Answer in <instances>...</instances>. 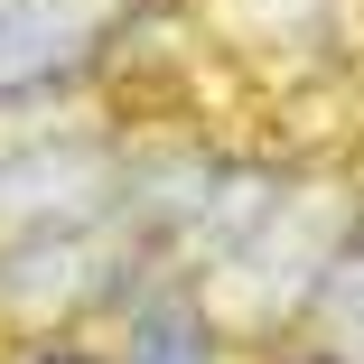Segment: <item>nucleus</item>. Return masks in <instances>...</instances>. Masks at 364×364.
<instances>
[{
    "label": "nucleus",
    "instance_id": "f257e3e1",
    "mask_svg": "<svg viewBox=\"0 0 364 364\" xmlns=\"http://www.w3.org/2000/svg\"><path fill=\"white\" fill-rule=\"evenodd\" d=\"M94 159L85 150H10L0 159V234H75V225H94Z\"/></svg>",
    "mask_w": 364,
    "mask_h": 364
},
{
    "label": "nucleus",
    "instance_id": "f03ea898",
    "mask_svg": "<svg viewBox=\"0 0 364 364\" xmlns=\"http://www.w3.org/2000/svg\"><path fill=\"white\" fill-rule=\"evenodd\" d=\"M94 47V0H0V94L65 75Z\"/></svg>",
    "mask_w": 364,
    "mask_h": 364
},
{
    "label": "nucleus",
    "instance_id": "7ed1b4c3",
    "mask_svg": "<svg viewBox=\"0 0 364 364\" xmlns=\"http://www.w3.org/2000/svg\"><path fill=\"white\" fill-rule=\"evenodd\" d=\"M122 364H215V327L187 289H150L122 327Z\"/></svg>",
    "mask_w": 364,
    "mask_h": 364
}]
</instances>
